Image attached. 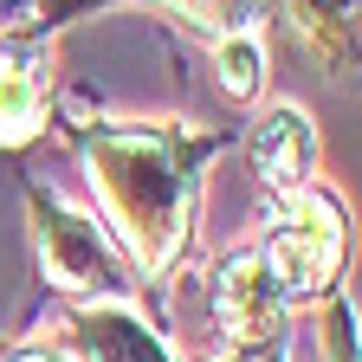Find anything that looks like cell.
Returning a JSON list of instances; mask_svg holds the SVG:
<instances>
[{"label": "cell", "mask_w": 362, "mask_h": 362, "mask_svg": "<svg viewBox=\"0 0 362 362\" xmlns=\"http://www.w3.org/2000/svg\"><path fill=\"white\" fill-rule=\"evenodd\" d=\"M220 136L188 123H90L78 129V156L98 194V220L129 259V272H175L194 233L201 168Z\"/></svg>", "instance_id": "cell-1"}, {"label": "cell", "mask_w": 362, "mask_h": 362, "mask_svg": "<svg viewBox=\"0 0 362 362\" xmlns=\"http://www.w3.org/2000/svg\"><path fill=\"white\" fill-rule=\"evenodd\" d=\"M259 252H265L272 272H279V285H285L291 304L324 298L337 285L343 259H349V214H343V201L324 188V181L285 194L279 214H272V233L259 240Z\"/></svg>", "instance_id": "cell-2"}, {"label": "cell", "mask_w": 362, "mask_h": 362, "mask_svg": "<svg viewBox=\"0 0 362 362\" xmlns=\"http://www.w3.org/2000/svg\"><path fill=\"white\" fill-rule=\"evenodd\" d=\"M33 220H39V265L59 291H78L90 304H110V298L129 291V259L117 252V240L104 233L98 214L65 207L52 188H39Z\"/></svg>", "instance_id": "cell-3"}, {"label": "cell", "mask_w": 362, "mask_h": 362, "mask_svg": "<svg viewBox=\"0 0 362 362\" xmlns=\"http://www.w3.org/2000/svg\"><path fill=\"white\" fill-rule=\"evenodd\" d=\"M207 310H214L220 337L233 343V349H265V343H279L285 317H291V298L279 285V272L265 265V252L259 246H240V252H226L214 265Z\"/></svg>", "instance_id": "cell-4"}, {"label": "cell", "mask_w": 362, "mask_h": 362, "mask_svg": "<svg viewBox=\"0 0 362 362\" xmlns=\"http://www.w3.org/2000/svg\"><path fill=\"white\" fill-rule=\"evenodd\" d=\"M45 110H52V71L39 33H0V149L39 143Z\"/></svg>", "instance_id": "cell-5"}, {"label": "cell", "mask_w": 362, "mask_h": 362, "mask_svg": "<svg viewBox=\"0 0 362 362\" xmlns=\"http://www.w3.org/2000/svg\"><path fill=\"white\" fill-rule=\"evenodd\" d=\"M246 149H252V168L272 194H298L317 181V123L304 104H265L259 123L246 129Z\"/></svg>", "instance_id": "cell-6"}, {"label": "cell", "mask_w": 362, "mask_h": 362, "mask_svg": "<svg viewBox=\"0 0 362 362\" xmlns=\"http://www.w3.org/2000/svg\"><path fill=\"white\" fill-rule=\"evenodd\" d=\"M65 343L84 362H168V349L149 337V324L123 304H78Z\"/></svg>", "instance_id": "cell-7"}, {"label": "cell", "mask_w": 362, "mask_h": 362, "mask_svg": "<svg viewBox=\"0 0 362 362\" xmlns=\"http://www.w3.org/2000/svg\"><path fill=\"white\" fill-rule=\"evenodd\" d=\"M291 26L330 78L356 65V0H291Z\"/></svg>", "instance_id": "cell-8"}, {"label": "cell", "mask_w": 362, "mask_h": 362, "mask_svg": "<svg viewBox=\"0 0 362 362\" xmlns=\"http://www.w3.org/2000/svg\"><path fill=\"white\" fill-rule=\"evenodd\" d=\"M84 7H98V0H45V26H65V20H71V13H84ZM162 7L188 13L207 39L240 33V26H252V20H259V0H162Z\"/></svg>", "instance_id": "cell-9"}, {"label": "cell", "mask_w": 362, "mask_h": 362, "mask_svg": "<svg viewBox=\"0 0 362 362\" xmlns=\"http://www.w3.org/2000/svg\"><path fill=\"white\" fill-rule=\"evenodd\" d=\"M214 71H220V90L233 104H252L265 90V45H259V26H240V33H220L214 39Z\"/></svg>", "instance_id": "cell-10"}, {"label": "cell", "mask_w": 362, "mask_h": 362, "mask_svg": "<svg viewBox=\"0 0 362 362\" xmlns=\"http://www.w3.org/2000/svg\"><path fill=\"white\" fill-rule=\"evenodd\" d=\"M343 330H349V310L330 304V362H343Z\"/></svg>", "instance_id": "cell-11"}, {"label": "cell", "mask_w": 362, "mask_h": 362, "mask_svg": "<svg viewBox=\"0 0 362 362\" xmlns=\"http://www.w3.org/2000/svg\"><path fill=\"white\" fill-rule=\"evenodd\" d=\"M7 362H71L65 349H45V343H33V349H20V356H7Z\"/></svg>", "instance_id": "cell-12"}]
</instances>
